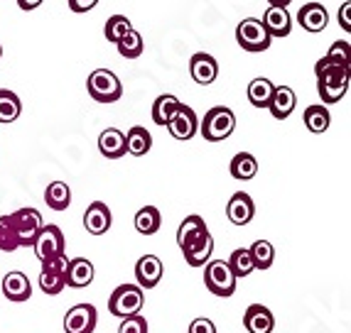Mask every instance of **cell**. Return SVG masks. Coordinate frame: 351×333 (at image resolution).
<instances>
[{"mask_svg":"<svg viewBox=\"0 0 351 333\" xmlns=\"http://www.w3.org/2000/svg\"><path fill=\"white\" fill-rule=\"evenodd\" d=\"M236 42H239L241 49L256 54V52L270 49L273 37L268 35V29L263 27V23L258 18H246V20H241L239 27H236Z\"/></svg>","mask_w":351,"mask_h":333,"instance_id":"8992f818","label":"cell"},{"mask_svg":"<svg viewBox=\"0 0 351 333\" xmlns=\"http://www.w3.org/2000/svg\"><path fill=\"white\" fill-rule=\"evenodd\" d=\"M94 263L86 260V257H71L66 260V272H64V282L66 287H74V289H82L94 282Z\"/></svg>","mask_w":351,"mask_h":333,"instance_id":"5bb4252c","label":"cell"},{"mask_svg":"<svg viewBox=\"0 0 351 333\" xmlns=\"http://www.w3.org/2000/svg\"><path fill=\"white\" fill-rule=\"evenodd\" d=\"M317 77V94L322 103H339L349 94V66L332 64L329 59H319L315 64Z\"/></svg>","mask_w":351,"mask_h":333,"instance_id":"6da1fadb","label":"cell"},{"mask_svg":"<svg viewBox=\"0 0 351 333\" xmlns=\"http://www.w3.org/2000/svg\"><path fill=\"white\" fill-rule=\"evenodd\" d=\"M130 29H133V25H130V20L125 18V15H111V18L106 20V25H104V35H106V40H108V42L118 44V42L128 35Z\"/></svg>","mask_w":351,"mask_h":333,"instance_id":"e575fe53","label":"cell"},{"mask_svg":"<svg viewBox=\"0 0 351 333\" xmlns=\"http://www.w3.org/2000/svg\"><path fill=\"white\" fill-rule=\"evenodd\" d=\"M165 128L170 130V135L175 140L187 142L199 133V118H197V113H194L189 105L180 103V108H177L175 116L170 118V123L165 125Z\"/></svg>","mask_w":351,"mask_h":333,"instance_id":"30bf717a","label":"cell"},{"mask_svg":"<svg viewBox=\"0 0 351 333\" xmlns=\"http://www.w3.org/2000/svg\"><path fill=\"white\" fill-rule=\"evenodd\" d=\"M206 223L202 216H197V213H192V216H187L184 221L180 223V228H177V245L184 248L189 243V240H194L197 235L206 233Z\"/></svg>","mask_w":351,"mask_h":333,"instance_id":"f546056e","label":"cell"},{"mask_svg":"<svg viewBox=\"0 0 351 333\" xmlns=\"http://www.w3.org/2000/svg\"><path fill=\"white\" fill-rule=\"evenodd\" d=\"M99 311L94 304H76L66 311L64 316V331L66 333H94Z\"/></svg>","mask_w":351,"mask_h":333,"instance_id":"8fae6325","label":"cell"},{"mask_svg":"<svg viewBox=\"0 0 351 333\" xmlns=\"http://www.w3.org/2000/svg\"><path fill=\"white\" fill-rule=\"evenodd\" d=\"M234 130H236V116L226 105H214V108H209L204 120L199 123V133L204 135L206 142L226 140V137H231Z\"/></svg>","mask_w":351,"mask_h":333,"instance_id":"7a4b0ae2","label":"cell"},{"mask_svg":"<svg viewBox=\"0 0 351 333\" xmlns=\"http://www.w3.org/2000/svg\"><path fill=\"white\" fill-rule=\"evenodd\" d=\"M0 250L3 252L18 250V238H15V230H12L10 216H0Z\"/></svg>","mask_w":351,"mask_h":333,"instance_id":"8d00e7d4","label":"cell"},{"mask_svg":"<svg viewBox=\"0 0 351 333\" xmlns=\"http://www.w3.org/2000/svg\"><path fill=\"white\" fill-rule=\"evenodd\" d=\"M182 101L177 98V96L172 94H162L155 98V103H152V123L155 125H167L170 123V118L175 116V111L180 108Z\"/></svg>","mask_w":351,"mask_h":333,"instance_id":"d4e9b609","label":"cell"},{"mask_svg":"<svg viewBox=\"0 0 351 333\" xmlns=\"http://www.w3.org/2000/svg\"><path fill=\"white\" fill-rule=\"evenodd\" d=\"M261 23L268 29L270 37H287L290 29H293V18H290V12L282 10V8H268Z\"/></svg>","mask_w":351,"mask_h":333,"instance_id":"603a6c76","label":"cell"},{"mask_svg":"<svg viewBox=\"0 0 351 333\" xmlns=\"http://www.w3.org/2000/svg\"><path fill=\"white\" fill-rule=\"evenodd\" d=\"M324 59H329L332 64H339V66H349V42H334L329 52L324 54Z\"/></svg>","mask_w":351,"mask_h":333,"instance_id":"74e56055","label":"cell"},{"mask_svg":"<svg viewBox=\"0 0 351 333\" xmlns=\"http://www.w3.org/2000/svg\"><path fill=\"white\" fill-rule=\"evenodd\" d=\"M298 23L307 32H322L329 25V12L322 3H304L298 10Z\"/></svg>","mask_w":351,"mask_h":333,"instance_id":"ac0fdd59","label":"cell"},{"mask_svg":"<svg viewBox=\"0 0 351 333\" xmlns=\"http://www.w3.org/2000/svg\"><path fill=\"white\" fill-rule=\"evenodd\" d=\"M135 230L141 235H155L162 226V216H160V211L155 206H143L138 213H135Z\"/></svg>","mask_w":351,"mask_h":333,"instance_id":"4316f807","label":"cell"},{"mask_svg":"<svg viewBox=\"0 0 351 333\" xmlns=\"http://www.w3.org/2000/svg\"><path fill=\"white\" fill-rule=\"evenodd\" d=\"M228 269L234 272L236 280H241V277H248L253 272V260H251V252H248V248H239V250L231 252V257L226 260Z\"/></svg>","mask_w":351,"mask_h":333,"instance_id":"836d02e7","label":"cell"},{"mask_svg":"<svg viewBox=\"0 0 351 333\" xmlns=\"http://www.w3.org/2000/svg\"><path fill=\"white\" fill-rule=\"evenodd\" d=\"M152 147V135L147 133L143 125H133L125 135V152H130L133 157H145Z\"/></svg>","mask_w":351,"mask_h":333,"instance_id":"cb8c5ba5","label":"cell"},{"mask_svg":"<svg viewBox=\"0 0 351 333\" xmlns=\"http://www.w3.org/2000/svg\"><path fill=\"white\" fill-rule=\"evenodd\" d=\"M295 105H298V96H295L293 88L290 86H276L273 98H270V103H268V111L276 120H285V118L293 116Z\"/></svg>","mask_w":351,"mask_h":333,"instance_id":"ffe728a7","label":"cell"},{"mask_svg":"<svg viewBox=\"0 0 351 333\" xmlns=\"http://www.w3.org/2000/svg\"><path fill=\"white\" fill-rule=\"evenodd\" d=\"M290 3H293V0H268L270 8H282V10H285V8L290 5Z\"/></svg>","mask_w":351,"mask_h":333,"instance_id":"ee69618b","label":"cell"},{"mask_svg":"<svg viewBox=\"0 0 351 333\" xmlns=\"http://www.w3.org/2000/svg\"><path fill=\"white\" fill-rule=\"evenodd\" d=\"M116 47H118V54H121V57L138 59L143 54V49H145V42H143V35L138 32V29H130L128 35L118 42Z\"/></svg>","mask_w":351,"mask_h":333,"instance_id":"d590c367","label":"cell"},{"mask_svg":"<svg viewBox=\"0 0 351 333\" xmlns=\"http://www.w3.org/2000/svg\"><path fill=\"white\" fill-rule=\"evenodd\" d=\"M339 25L341 29L351 32V0H344V5L339 8Z\"/></svg>","mask_w":351,"mask_h":333,"instance_id":"b9f144b4","label":"cell"},{"mask_svg":"<svg viewBox=\"0 0 351 333\" xmlns=\"http://www.w3.org/2000/svg\"><path fill=\"white\" fill-rule=\"evenodd\" d=\"M66 272V255L49 257V260H42V272H40V289L49 297L59 294L66 287L64 282Z\"/></svg>","mask_w":351,"mask_h":333,"instance_id":"ba28073f","label":"cell"},{"mask_svg":"<svg viewBox=\"0 0 351 333\" xmlns=\"http://www.w3.org/2000/svg\"><path fill=\"white\" fill-rule=\"evenodd\" d=\"M228 172L239 181H251L258 174V159L251 152H239L228 164Z\"/></svg>","mask_w":351,"mask_h":333,"instance_id":"484cf974","label":"cell"},{"mask_svg":"<svg viewBox=\"0 0 351 333\" xmlns=\"http://www.w3.org/2000/svg\"><path fill=\"white\" fill-rule=\"evenodd\" d=\"M189 333H217V326H214L211 319L199 316V319H194V321L189 323Z\"/></svg>","mask_w":351,"mask_h":333,"instance_id":"ab89813d","label":"cell"},{"mask_svg":"<svg viewBox=\"0 0 351 333\" xmlns=\"http://www.w3.org/2000/svg\"><path fill=\"white\" fill-rule=\"evenodd\" d=\"M143 304H145V294H143V289L138 284H121L108 297V311L113 316H118V319L141 314Z\"/></svg>","mask_w":351,"mask_h":333,"instance_id":"277c9868","label":"cell"},{"mask_svg":"<svg viewBox=\"0 0 351 333\" xmlns=\"http://www.w3.org/2000/svg\"><path fill=\"white\" fill-rule=\"evenodd\" d=\"M32 248H35V255L37 260H49V257H57V255H66L64 250V233H62V228L59 226H42V230L37 233L35 243H32Z\"/></svg>","mask_w":351,"mask_h":333,"instance_id":"9c48e42d","label":"cell"},{"mask_svg":"<svg viewBox=\"0 0 351 333\" xmlns=\"http://www.w3.org/2000/svg\"><path fill=\"white\" fill-rule=\"evenodd\" d=\"M189 74H192V79L199 83V86H209V83H214L219 77L217 59L206 52H197L189 59Z\"/></svg>","mask_w":351,"mask_h":333,"instance_id":"9a60e30c","label":"cell"},{"mask_svg":"<svg viewBox=\"0 0 351 333\" xmlns=\"http://www.w3.org/2000/svg\"><path fill=\"white\" fill-rule=\"evenodd\" d=\"M0 57H3V47H0Z\"/></svg>","mask_w":351,"mask_h":333,"instance_id":"f6af8a7d","label":"cell"},{"mask_svg":"<svg viewBox=\"0 0 351 333\" xmlns=\"http://www.w3.org/2000/svg\"><path fill=\"white\" fill-rule=\"evenodd\" d=\"M180 250H182V255H184V263H187L189 267H204V265L211 260V252H214V238H211V233L206 230V233L189 240L187 245L180 248Z\"/></svg>","mask_w":351,"mask_h":333,"instance_id":"7c38bea8","label":"cell"},{"mask_svg":"<svg viewBox=\"0 0 351 333\" xmlns=\"http://www.w3.org/2000/svg\"><path fill=\"white\" fill-rule=\"evenodd\" d=\"M236 277L234 272L228 269L226 260H209L204 265V284L214 297H221V299H228L234 297L236 292Z\"/></svg>","mask_w":351,"mask_h":333,"instance_id":"5b68a950","label":"cell"},{"mask_svg":"<svg viewBox=\"0 0 351 333\" xmlns=\"http://www.w3.org/2000/svg\"><path fill=\"white\" fill-rule=\"evenodd\" d=\"M88 96L96 101V103H116L121 96H123V83L121 79L108 69H94L86 79Z\"/></svg>","mask_w":351,"mask_h":333,"instance_id":"3957f363","label":"cell"},{"mask_svg":"<svg viewBox=\"0 0 351 333\" xmlns=\"http://www.w3.org/2000/svg\"><path fill=\"white\" fill-rule=\"evenodd\" d=\"M12 230H15V238H18V248H32L37 233L42 230V216L37 209H18L15 213H10Z\"/></svg>","mask_w":351,"mask_h":333,"instance_id":"52a82bcc","label":"cell"},{"mask_svg":"<svg viewBox=\"0 0 351 333\" xmlns=\"http://www.w3.org/2000/svg\"><path fill=\"white\" fill-rule=\"evenodd\" d=\"M99 152L106 159H121L125 155V135L118 128H106L99 135Z\"/></svg>","mask_w":351,"mask_h":333,"instance_id":"7402d4cb","label":"cell"},{"mask_svg":"<svg viewBox=\"0 0 351 333\" xmlns=\"http://www.w3.org/2000/svg\"><path fill=\"white\" fill-rule=\"evenodd\" d=\"M3 294L10 302H27L32 297V284H29L25 272H8L3 277Z\"/></svg>","mask_w":351,"mask_h":333,"instance_id":"44dd1931","label":"cell"},{"mask_svg":"<svg viewBox=\"0 0 351 333\" xmlns=\"http://www.w3.org/2000/svg\"><path fill=\"white\" fill-rule=\"evenodd\" d=\"M226 216L234 226H246L256 216V204L246 191H236L226 204Z\"/></svg>","mask_w":351,"mask_h":333,"instance_id":"2e32d148","label":"cell"},{"mask_svg":"<svg viewBox=\"0 0 351 333\" xmlns=\"http://www.w3.org/2000/svg\"><path fill=\"white\" fill-rule=\"evenodd\" d=\"M45 201L52 211H66L71 204V189L66 187V181H52L45 191Z\"/></svg>","mask_w":351,"mask_h":333,"instance_id":"4dcf8cb0","label":"cell"},{"mask_svg":"<svg viewBox=\"0 0 351 333\" xmlns=\"http://www.w3.org/2000/svg\"><path fill=\"white\" fill-rule=\"evenodd\" d=\"M243 326H246L248 333H270L276 328V316L268 306L251 304L243 314Z\"/></svg>","mask_w":351,"mask_h":333,"instance_id":"d6986e66","label":"cell"},{"mask_svg":"<svg viewBox=\"0 0 351 333\" xmlns=\"http://www.w3.org/2000/svg\"><path fill=\"white\" fill-rule=\"evenodd\" d=\"M23 113L18 94H12L8 88H0V123H15Z\"/></svg>","mask_w":351,"mask_h":333,"instance_id":"1f68e13d","label":"cell"},{"mask_svg":"<svg viewBox=\"0 0 351 333\" xmlns=\"http://www.w3.org/2000/svg\"><path fill=\"white\" fill-rule=\"evenodd\" d=\"M42 3H45V0H18L20 10H25V12H29V10H37V8H40Z\"/></svg>","mask_w":351,"mask_h":333,"instance_id":"7bdbcfd3","label":"cell"},{"mask_svg":"<svg viewBox=\"0 0 351 333\" xmlns=\"http://www.w3.org/2000/svg\"><path fill=\"white\" fill-rule=\"evenodd\" d=\"M165 275V265L158 255H143L135 265V277L141 289H155Z\"/></svg>","mask_w":351,"mask_h":333,"instance_id":"4fadbf2b","label":"cell"},{"mask_svg":"<svg viewBox=\"0 0 351 333\" xmlns=\"http://www.w3.org/2000/svg\"><path fill=\"white\" fill-rule=\"evenodd\" d=\"M302 120H304V128L310 130V133L322 135V133H327L329 123H332V116H329V111L324 105H307Z\"/></svg>","mask_w":351,"mask_h":333,"instance_id":"f1b7e54d","label":"cell"},{"mask_svg":"<svg viewBox=\"0 0 351 333\" xmlns=\"http://www.w3.org/2000/svg\"><path fill=\"white\" fill-rule=\"evenodd\" d=\"M251 260H253V267L256 269H270L273 267V260H276V248L270 240H256L251 248Z\"/></svg>","mask_w":351,"mask_h":333,"instance_id":"d6a6232c","label":"cell"},{"mask_svg":"<svg viewBox=\"0 0 351 333\" xmlns=\"http://www.w3.org/2000/svg\"><path fill=\"white\" fill-rule=\"evenodd\" d=\"M273 91H276V83L265 77H258L248 83V101L256 108H268L270 98H273Z\"/></svg>","mask_w":351,"mask_h":333,"instance_id":"83f0119b","label":"cell"},{"mask_svg":"<svg viewBox=\"0 0 351 333\" xmlns=\"http://www.w3.org/2000/svg\"><path fill=\"white\" fill-rule=\"evenodd\" d=\"M118 333H147L145 316L135 314V316H128V319H123V321H121V326H118Z\"/></svg>","mask_w":351,"mask_h":333,"instance_id":"f35d334b","label":"cell"},{"mask_svg":"<svg viewBox=\"0 0 351 333\" xmlns=\"http://www.w3.org/2000/svg\"><path fill=\"white\" fill-rule=\"evenodd\" d=\"M111 223H113L111 209H108L104 201H94V204H88L86 213H84V228H86L88 233L91 235L108 233Z\"/></svg>","mask_w":351,"mask_h":333,"instance_id":"e0dca14e","label":"cell"},{"mask_svg":"<svg viewBox=\"0 0 351 333\" xmlns=\"http://www.w3.org/2000/svg\"><path fill=\"white\" fill-rule=\"evenodd\" d=\"M66 3H69L71 12H88V10H94L99 0H66Z\"/></svg>","mask_w":351,"mask_h":333,"instance_id":"60d3db41","label":"cell"}]
</instances>
